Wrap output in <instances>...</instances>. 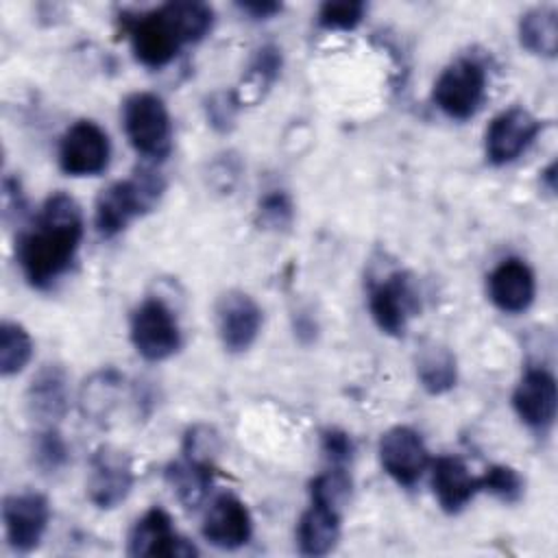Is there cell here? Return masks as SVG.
<instances>
[{
    "mask_svg": "<svg viewBox=\"0 0 558 558\" xmlns=\"http://www.w3.org/2000/svg\"><path fill=\"white\" fill-rule=\"evenodd\" d=\"M83 238L81 207L65 192L46 198L33 229L24 231L15 246L17 264L35 288L54 283L74 262Z\"/></svg>",
    "mask_w": 558,
    "mask_h": 558,
    "instance_id": "1",
    "label": "cell"
},
{
    "mask_svg": "<svg viewBox=\"0 0 558 558\" xmlns=\"http://www.w3.org/2000/svg\"><path fill=\"white\" fill-rule=\"evenodd\" d=\"M166 190L163 177L146 166H140L131 179L116 181L105 187L94 207V225L102 238L118 235L135 216L150 211Z\"/></svg>",
    "mask_w": 558,
    "mask_h": 558,
    "instance_id": "2",
    "label": "cell"
},
{
    "mask_svg": "<svg viewBox=\"0 0 558 558\" xmlns=\"http://www.w3.org/2000/svg\"><path fill=\"white\" fill-rule=\"evenodd\" d=\"M122 122L131 146L148 157L163 159L172 148V124L163 100L150 92H135L122 105Z\"/></svg>",
    "mask_w": 558,
    "mask_h": 558,
    "instance_id": "3",
    "label": "cell"
},
{
    "mask_svg": "<svg viewBox=\"0 0 558 558\" xmlns=\"http://www.w3.org/2000/svg\"><path fill=\"white\" fill-rule=\"evenodd\" d=\"M486 94V72L473 59H458L442 70L434 83L432 98L436 107L453 118L466 120L475 116Z\"/></svg>",
    "mask_w": 558,
    "mask_h": 558,
    "instance_id": "4",
    "label": "cell"
},
{
    "mask_svg": "<svg viewBox=\"0 0 558 558\" xmlns=\"http://www.w3.org/2000/svg\"><path fill=\"white\" fill-rule=\"evenodd\" d=\"M131 342L148 362H161L179 351L181 329L161 299H146L131 316Z\"/></svg>",
    "mask_w": 558,
    "mask_h": 558,
    "instance_id": "5",
    "label": "cell"
},
{
    "mask_svg": "<svg viewBox=\"0 0 558 558\" xmlns=\"http://www.w3.org/2000/svg\"><path fill=\"white\" fill-rule=\"evenodd\" d=\"M124 24L135 59L146 68L168 65L183 44L166 7H159L150 13H140Z\"/></svg>",
    "mask_w": 558,
    "mask_h": 558,
    "instance_id": "6",
    "label": "cell"
},
{
    "mask_svg": "<svg viewBox=\"0 0 558 558\" xmlns=\"http://www.w3.org/2000/svg\"><path fill=\"white\" fill-rule=\"evenodd\" d=\"M111 144L92 120L74 122L61 137L59 166L70 177H96L109 166Z\"/></svg>",
    "mask_w": 558,
    "mask_h": 558,
    "instance_id": "7",
    "label": "cell"
},
{
    "mask_svg": "<svg viewBox=\"0 0 558 558\" xmlns=\"http://www.w3.org/2000/svg\"><path fill=\"white\" fill-rule=\"evenodd\" d=\"M133 486V462L126 451L102 445L89 458L87 495L89 501L102 510L122 504Z\"/></svg>",
    "mask_w": 558,
    "mask_h": 558,
    "instance_id": "8",
    "label": "cell"
},
{
    "mask_svg": "<svg viewBox=\"0 0 558 558\" xmlns=\"http://www.w3.org/2000/svg\"><path fill=\"white\" fill-rule=\"evenodd\" d=\"M368 307L377 327L388 336H403L408 318L418 310L414 286L403 270H395L371 283Z\"/></svg>",
    "mask_w": 558,
    "mask_h": 558,
    "instance_id": "9",
    "label": "cell"
},
{
    "mask_svg": "<svg viewBox=\"0 0 558 558\" xmlns=\"http://www.w3.org/2000/svg\"><path fill=\"white\" fill-rule=\"evenodd\" d=\"M543 122L523 107H512L493 118L486 129V159L493 166L514 161L541 133Z\"/></svg>",
    "mask_w": 558,
    "mask_h": 558,
    "instance_id": "10",
    "label": "cell"
},
{
    "mask_svg": "<svg viewBox=\"0 0 558 558\" xmlns=\"http://www.w3.org/2000/svg\"><path fill=\"white\" fill-rule=\"evenodd\" d=\"M216 329L227 351L242 353L259 336L262 310L251 294L229 290L216 303Z\"/></svg>",
    "mask_w": 558,
    "mask_h": 558,
    "instance_id": "11",
    "label": "cell"
},
{
    "mask_svg": "<svg viewBox=\"0 0 558 558\" xmlns=\"http://www.w3.org/2000/svg\"><path fill=\"white\" fill-rule=\"evenodd\" d=\"M7 541L15 551H33L50 521V504L39 493L9 495L2 504Z\"/></svg>",
    "mask_w": 558,
    "mask_h": 558,
    "instance_id": "12",
    "label": "cell"
},
{
    "mask_svg": "<svg viewBox=\"0 0 558 558\" xmlns=\"http://www.w3.org/2000/svg\"><path fill=\"white\" fill-rule=\"evenodd\" d=\"M379 462L397 484L414 486L429 464V456L423 438L414 429L397 425L379 438Z\"/></svg>",
    "mask_w": 558,
    "mask_h": 558,
    "instance_id": "13",
    "label": "cell"
},
{
    "mask_svg": "<svg viewBox=\"0 0 558 558\" xmlns=\"http://www.w3.org/2000/svg\"><path fill=\"white\" fill-rule=\"evenodd\" d=\"M512 405L527 427L536 432L551 427L558 408V388L554 375L541 366L527 368L514 388Z\"/></svg>",
    "mask_w": 558,
    "mask_h": 558,
    "instance_id": "14",
    "label": "cell"
},
{
    "mask_svg": "<svg viewBox=\"0 0 558 558\" xmlns=\"http://www.w3.org/2000/svg\"><path fill=\"white\" fill-rule=\"evenodd\" d=\"M253 534V519L242 499L231 493L218 495L203 519V536L220 549H238L248 543Z\"/></svg>",
    "mask_w": 558,
    "mask_h": 558,
    "instance_id": "15",
    "label": "cell"
},
{
    "mask_svg": "<svg viewBox=\"0 0 558 558\" xmlns=\"http://www.w3.org/2000/svg\"><path fill=\"white\" fill-rule=\"evenodd\" d=\"M196 549L177 534L172 519L161 508H150L129 534V556H192Z\"/></svg>",
    "mask_w": 558,
    "mask_h": 558,
    "instance_id": "16",
    "label": "cell"
},
{
    "mask_svg": "<svg viewBox=\"0 0 558 558\" xmlns=\"http://www.w3.org/2000/svg\"><path fill=\"white\" fill-rule=\"evenodd\" d=\"M536 292V281L532 268L517 257L504 259L488 275V296L490 301L508 314L525 312Z\"/></svg>",
    "mask_w": 558,
    "mask_h": 558,
    "instance_id": "17",
    "label": "cell"
},
{
    "mask_svg": "<svg viewBox=\"0 0 558 558\" xmlns=\"http://www.w3.org/2000/svg\"><path fill=\"white\" fill-rule=\"evenodd\" d=\"M70 405V392H68V377L65 371L59 364H46L37 371V375L31 379V386L26 390V410L28 414L50 427L63 414Z\"/></svg>",
    "mask_w": 558,
    "mask_h": 558,
    "instance_id": "18",
    "label": "cell"
},
{
    "mask_svg": "<svg viewBox=\"0 0 558 558\" xmlns=\"http://www.w3.org/2000/svg\"><path fill=\"white\" fill-rule=\"evenodd\" d=\"M432 488L440 508L451 514L462 510L480 493L477 477L471 475L458 456H440L432 462Z\"/></svg>",
    "mask_w": 558,
    "mask_h": 558,
    "instance_id": "19",
    "label": "cell"
},
{
    "mask_svg": "<svg viewBox=\"0 0 558 558\" xmlns=\"http://www.w3.org/2000/svg\"><path fill=\"white\" fill-rule=\"evenodd\" d=\"M340 536V510L312 501L310 508L301 514L296 541L299 549L305 556H325L329 554Z\"/></svg>",
    "mask_w": 558,
    "mask_h": 558,
    "instance_id": "20",
    "label": "cell"
},
{
    "mask_svg": "<svg viewBox=\"0 0 558 558\" xmlns=\"http://www.w3.org/2000/svg\"><path fill=\"white\" fill-rule=\"evenodd\" d=\"M166 482L183 508L196 510L209 493L211 464L183 456V460H177L166 466Z\"/></svg>",
    "mask_w": 558,
    "mask_h": 558,
    "instance_id": "21",
    "label": "cell"
},
{
    "mask_svg": "<svg viewBox=\"0 0 558 558\" xmlns=\"http://www.w3.org/2000/svg\"><path fill=\"white\" fill-rule=\"evenodd\" d=\"M416 377L429 395L449 392L458 379L456 355L442 344H427L416 355Z\"/></svg>",
    "mask_w": 558,
    "mask_h": 558,
    "instance_id": "22",
    "label": "cell"
},
{
    "mask_svg": "<svg viewBox=\"0 0 558 558\" xmlns=\"http://www.w3.org/2000/svg\"><path fill=\"white\" fill-rule=\"evenodd\" d=\"M519 41L532 54L554 57L558 50V13L547 7L527 11L519 22Z\"/></svg>",
    "mask_w": 558,
    "mask_h": 558,
    "instance_id": "23",
    "label": "cell"
},
{
    "mask_svg": "<svg viewBox=\"0 0 558 558\" xmlns=\"http://www.w3.org/2000/svg\"><path fill=\"white\" fill-rule=\"evenodd\" d=\"M120 388H122V375L116 373L113 368L92 375L81 390L83 414L89 416L92 421H102L105 416H109L111 408L116 405Z\"/></svg>",
    "mask_w": 558,
    "mask_h": 558,
    "instance_id": "24",
    "label": "cell"
},
{
    "mask_svg": "<svg viewBox=\"0 0 558 558\" xmlns=\"http://www.w3.org/2000/svg\"><path fill=\"white\" fill-rule=\"evenodd\" d=\"M168 15L172 17L183 44L201 41L214 26V11L205 2H168L163 4Z\"/></svg>",
    "mask_w": 558,
    "mask_h": 558,
    "instance_id": "25",
    "label": "cell"
},
{
    "mask_svg": "<svg viewBox=\"0 0 558 558\" xmlns=\"http://www.w3.org/2000/svg\"><path fill=\"white\" fill-rule=\"evenodd\" d=\"M33 355V340L28 331L17 325L4 320L0 325V373L4 377L20 373Z\"/></svg>",
    "mask_w": 558,
    "mask_h": 558,
    "instance_id": "26",
    "label": "cell"
},
{
    "mask_svg": "<svg viewBox=\"0 0 558 558\" xmlns=\"http://www.w3.org/2000/svg\"><path fill=\"white\" fill-rule=\"evenodd\" d=\"M351 495V477L342 466H333L320 475H316L310 484V497L316 504L331 506L336 510H342Z\"/></svg>",
    "mask_w": 558,
    "mask_h": 558,
    "instance_id": "27",
    "label": "cell"
},
{
    "mask_svg": "<svg viewBox=\"0 0 558 558\" xmlns=\"http://www.w3.org/2000/svg\"><path fill=\"white\" fill-rule=\"evenodd\" d=\"M283 65V57L281 50L272 44L262 46L259 50H255V57L248 65V76H246V87L244 92H253L255 98L262 94L264 87L272 85L281 72Z\"/></svg>",
    "mask_w": 558,
    "mask_h": 558,
    "instance_id": "28",
    "label": "cell"
},
{
    "mask_svg": "<svg viewBox=\"0 0 558 558\" xmlns=\"http://www.w3.org/2000/svg\"><path fill=\"white\" fill-rule=\"evenodd\" d=\"M33 458L35 464L44 471V473H57L59 469L65 466L68 462V445L61 438V434L50 425L44 427L33 442Z\"/></svg>",
    "mask_w": 558,
    "mask_h": 558,
    "instance_id": "29",
    "label": "cell"
},
{
    "mask_svg": "<svg viewBox=\"0 0 558 558\" xmlns=\"http://www.w3.org/2000/svg\"><path fill=\"white\" fill-rule=\"evenodd\" d=\"M480 490H486L501 501H517L523 495V480L521 475L506 464H495L477 477Z\"/></svg>",
    "mask_w": 558,
    "mask_h": 558,
    "instance_id": "30",
    "label": "cell"
},
{
    "mask_svg": "<svg viewBox=\"0 0 558 558\" xmlns=\"http://www.w3.org/2000/svg\"><path fill=\"white\" fill-rule=\"evenodd\" d=\"M366 4L357 0H342V2H325L318 9V24L327 31H351L364 17Z\"/></svg>",
    "mask_w": 558,
    "mask_h": 558,
    "instance_id": "31",
    "label": "cell"
},
{
    "mask_svg": "<svg viewBox=\"0 0 558 558\" xmlns=\"http://www.w3.org/2000/svg\"><path fill=\"white\" fill-rule=\"evenodd\" d=\"M257 216H259V225H264L266 229L279 231V229L290 227V222L294 218V205L283 190H270L259 201Z\"/></svg>",
    "mask_w": 558,
    "mask_h": 558,
    "instance_id": "32",
    "label": "cell"
},
{
    "mask_svg": "<svg viewBox=\"0 0 558 558\" xmlns=\"http://www.w3.org/2000/svg\"><path fill=\"white\" fill-rule=\"evenodd\" d=\"M218 449H220L218 434L207 425L190 427L183 438V456L205 462V464H214Z\"/></svg>",
    "mask_w": 558,
    "mask_h": 558,
    "instance_id": "33",
    "label": "cell"
},
{
    "mask_svg": "<svg viewBox=\"0 0 558 558\" xmlns=\"http://www.w3.org/2000/svg\"><path fill=\"white\" fill-rule=\"evenodd\" d=\"M238 109H240V100H238L235 92H214L205 100L207 120L220 133H225V131H229L233 126Z\"/></svg>",
    "mask_w": 558,
    "mask_h": 558,
    "instance_id": "34",
    "label": "cell"
},
{
    "mask_svg": "<svg viewBox=\"0 0 558 558\" xmlns=\"http://www.w3.org/2000/svg\"><path fill=\"white\" fill-rule=\"evenodd\" d=\"M320 449L333 466H344L353 458V451H355L351 436L336 427L325 429L320 434Z\"/></svg>",
    "mask_w": 558,
    "mask_h": 558,
    "instance_id": "35",
    "label": "cell"
},
{
    "mask_svg": "<svg viewBox=\"0 0 558 558\" xmlns=\"http://www.w3.org/2000/svg\"><path fill=\"white\" fill-rule=\"evenodd\" d=\"M238 9L246 15H251L253 20H268V17H272L281 11V4L279 2H268V0H264V2H240Z\"/></svg>",
    "mask_w": 558,
    "mask_h": 558,
    "instance_id": "36",
    "label": "cell"
},
{
    "mask_svg": "<svg viewBox=\"0 0 558 558\" xmlns=\"http://www.w3.org/2000/svg\"><path fill=\"white\" fill-rule=\"evenodd\" d=\"M318 325L312 316H307V312H301L294 316V333L299 336L301 342H312L316 338Z\"/></svg>",
    "mask_w": 558,
    "mask_h": 558,
    "instance_id": "37",
    "label": "cell"
}]
</instances>
